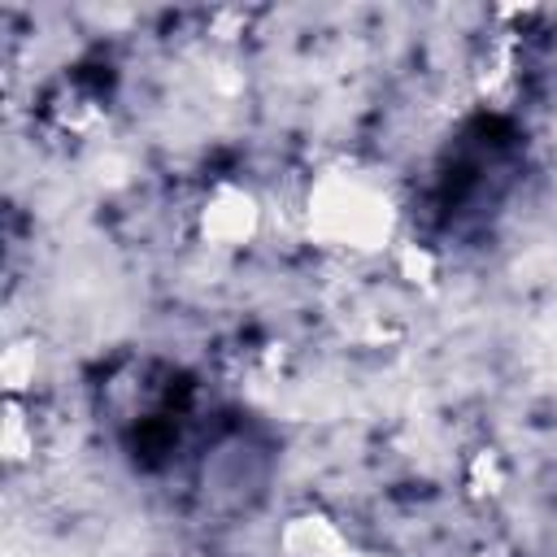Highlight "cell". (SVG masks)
<instances>
[{"instance_id": "obj_1", "label": "cell", "mask_w": 557, "mask_h": 557, "mask_svg": "<svg viewBox=\"0 0 557 557\" xmlns=\"http://www.w3.org/2000/svg\"><path fill=\"white\" fill-rule=\"evenodd\" d=\"M305 222H309V235H318L326 248L374 252V248L392 244L396 209H392L383 183H374L361 170L339 165V170H326L309 187Z\"/></svg>"}, {"instance_id": "obj_2", "label": "cell", "mask_w": 557, "mask_h": 557, "mask_svg": "<svg viewBox=\"0 0 557 557\" xmlns=\"http://www.w3.org/2000/svg\"><path fill=\"white\" fill-rule=\"evenodd\" d=\"M257 226H261V205H257V196L248 187L222 183L200 205V235L209 244H222V248L248 244L257 235Z\"/></svg>"}, {"instance_id": "obj_7", "label": "cell", "mask_w": 557, "mask_h": 557, "mask_svg": "<svg viewBox=\"0 0 557 557\" xmlns=\"http://www.w3.org/2000/svg\"><path fill=\"white\" fill-rule=\"evenodd\" d=\"M335 557H366V553H357V548H352V544H348V548H339V553H335Z\"/></svg>"}, {"instance_id": "obj_5", "label": "cell", "mask_w": 557, "mask_h": 557, "mask_svg": "<svg viewBox=\"0 0 557 557\" xmlns=\"http://www.w3.org/2000/svg\"><path fill=\"white\" fill-rule=\"evenodd\" d=\"M30 379H35V352H30V344H13L4 352V383H9V392H22Z\"/></svg>"}, {"instance_id": "obj_3", "label": "cell", "mask_w": 557, "mask_h": 557, "mask_svg": "<svg viewBox=\"0 0 557 557\" xmlns=\"http://www.w3.org/2000/svg\"><path fill=\"white\" fill-rule=\"evenodd\" d=\"M287 557H335L339 548H348V535L318 509H305L296 518H287L283 535H278Z\"/></svg>"}, {"instance_id": "obj_6", "label": "cell", "mask_w": 557, "mask_h": 557, "mask_svg": "<svg viewBox=\"0 0 557 557\" xmlns=\"http://www.w3.org/2000/svg\"><path fill=\"white\" fill-rule=\"evenodd\" d=\"M396 261H400V274H405L409 283H431V278H435V257H431L426 248H418V244H400Z\"/></svg>"}, {"instance_id": "obj_4", "label": "cell", "mask_w": 557, "mask_h": 557, "mask_svg": "<svg viewBox=\"0 0 557 557\" xmlns=\"http://www.w3.org/2000/svg\"><path fill=\"white\" fill-rule=\"evenodd\" d=\"M35 453V426L22 418L17 400H9V418H4V457L9 461H26Z\"/></svg>"}]
</instances>
